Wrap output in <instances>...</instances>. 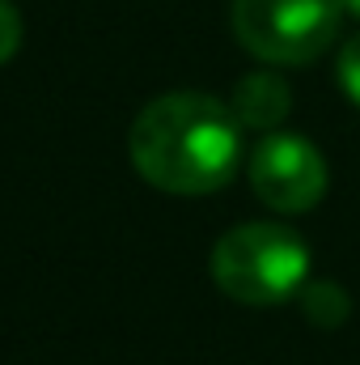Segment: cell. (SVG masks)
I'll return each mask as SVG.
<instances>
[{
    "mask_svg": "<svg viewBox=\"0 0 360 365\" xmlns=\"http://www.w3.org/2000/svg\"><path fill=\"white\" fill-rule=\"evenodd\" d=\"M132 166L170 195H208L233 182L242 166V123L212 93H162L127 132Z\"/></svg>",
    "mask_w": 360,
    "mask_h": 365,
    "instance_id": "6da1fadb",
    "label": "cell"
},
{
    "mask_svg": "<svg viewBox=\"0 0 360 365\" xmlns=\"http://www.w3.org/2000/svg\"><path fill=\"white\" fill-rule=\"evenodd\" d=\"M309 259L314 255L297 230L275 221H246L216 238L208 268L225 297L242 306H280L305 289Z\"/></svg>",
    "mask_w": 360,
    "mask_h": 365,
    "instance_id": "7a4b0ae2",
    "label": "cell"
},
{
    "mask_svg": "<svg viewBox=\"0 0 360 365\" xmlns=\"http://www.w3.org/2000/svg\"><path fill=\"white\" fill-rule=\"evenodd\" d=\"M233 34L263 64H309L339 38V0H233Z\"/></svg>",
    "mask_w": 360,
    "mask_h": 365,
    "instance_id": "3957f363",
    "label": "cell"
},
{
    "mask_svg": "<svg viewBox=\"0 0 360 365\" xmlns=\"http://www.w3.org/2000/svg\"><path fill=\"white\" fill-rule=\"evenodd\" d=\"M246 175L255 195L275 208V212H309L322 204L327 195V158L318 153L314 140L297 136V132H268L250 162H246Z\"/></svg>",
    "mask_w": 360,
    "mask_h": 365,
    "instance_id": "277c9868",
    "label": "cell"
},
{
    "mask_svg": "<svg viewBox=\"0 0 360 365\" xmlns=\"http://www.w3.org/2000/svg\"><path fill=\"white\" fill-rule=\"evenodd\" d=\"M229 110H233L238 123L250 128V132H275V128L288 119V110H292V90H288L284 77H275V73H246V77L233 86Z\"/></svg>",
    "mask_w": 360,
    "mask_h": 365,
    "instance_id": "5b68a950",
    "label": "cell"
},
{
    "mask_svg": "<svg viewBox=\"0 0 360 365\" xmlns=\"http://www.w3.org/2000/svg\"><path fill=\"white\" fill-rule=\"evenodd\" d=\"M297 302H301V314L314 323V327H339L344 319H348V310H352V302H348V293L335 284V280H305V289L297 293Z\"/></svg>",
    "mask_w": 360,
    "mask_h": 365,
    "instance_id": "8992f818",
    "label": "cell"
},
{
    "mask_svg": "<svg viewBox=\"0 0 360 365\" xmlns=\"http://www.w3.org/2000/svg\"><path fill=\"white\" fill-rule=\"evenodd\" d=\"M21 34H26V26H21V13L13 9V0H0V64H9V60L17 56V47H21Z\"/></svg>",
    "mask_w": 360,
    "mask_h": 365,
    "instance_id": "52a82bcc",
    "label": "cell"
},
{
    "mask_svg": "<svg viewBox=\"0 0 360 365\" xmlns=\"http://www.w3.org/2000/svg\"><path fill=\"white\" fill-rule=\"evenodd\" d=\"M339 86H344V93L352 98L360 106V34H352L348 43H344V51H339Z\"/></svg>",
    "mask_w": 360,
    "mask_h": 365,
    "instance_id": "ba28073f",
    "label": "cell"
},
{
    "mask_svg": "<svg viewBox=\"0 0 360 365\" xmlns=\"http://www.w3.org/2000/svg\"><path fill=\"white\" fill-rule=\"evenodd\" d=\"M344 4V13H352V17H360V0H339Z\"/></svg>",
    "mask_w": 360,
    "mask_h": 365,
    "instance_id": "9c48e42d",
    "label": "cell"
}]
</instances>
